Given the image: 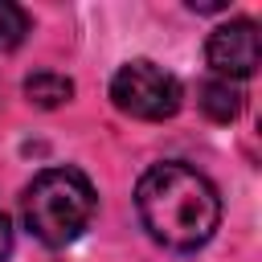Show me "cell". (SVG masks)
I'll list each match as a JSON object with an SVG mask.
<instances>
[{
  "label": "cell",
  "instance_id": "6da1fadb",
  "mask_svg": "<svg viewBox=\"0 0 262 262\" xmlns=\"http://www.w3.org/2000/svg\"><path fill=\"white\" fill-rule=\"evenodd\" d=\"M135 209L143 229L168 250H196L221 221V196L213 180L188 164H156L135 184Z\"/></svg>",
  "mask_w": 262,
  "mask_h": 262
},
{
  "label": "cell",
  "instance_id": "7a4b0ae2",
  "mask_svg": "<svg viewBox=\"0 0 262 262\" xmlns=\"http://www.w3.org/2000/svg\"><path fill=\"white\" fill-rule=\"evenodd\" d=\"M94 184L78 172V168H45L41 176H33V184L20 196V213L29 233L41 246H70L94 217Z\"/></svg>",
  "mask_w": 262,
  "mask_h": 262
},
{
  "label": "cell",
  "instance_id": "3957f363",
  "mask_svg": "<svg viewBox=\"0 0 262 262\" xmlns=\"http://www.w3.org/2000/svg\"><path fill=\"white\" fill-rule=\"evenodd\" d=\"M180 98H184L180 82H176L164 66L143 61V57L119 66L115 78H111V102H115L123 115L143 119V123L172 119V115L180 111Z\"/></svg>",
  "mask_w": 262,
  "mask_h": 262
},
{
  "label": "cell",
  "instance_id": "277c9868",
  "mask_svg": "<svg viewBox=\"0 0 262 262\" xmlns=\"http://www.w3.org/2000/svg\"><path fill=\"white\" fill-rule=\"evenodd\" d=\"M205 57L213 66V78H229L242 82L258 70L262 61V41H258V25L254 20H225L209 33L205 41Z\"/></svg>",
  "mask_w": 262,
  "mask_h": 262
},
{
  "label": "cell",
  "instance_id": "5b68a950",
  "mask_svg": "<svg viewBox=\"0 0 262 262\" xmlns=\"http://www.w3.org/2000/svg\"><path fill=\"white\" fill-rule=\"evenodd\" d=\"M246 106V90L242 82H229V78H209L201 86V111L213 119V123H233Z\"/></svg>",
  "mask_w": 262,
  "mask_h": 262
},
{
  "label": "cell",
  "instance_id": "8992f818",
  "mask_svg": "<svg viewBox=\"0 0 262 262\" xmlns=\"http://www.w3.org/2000/svg\"><path fill=\"white\" fill-rule=\"evenodd\" d=\"M25 98H29V102H37V106H45V111H53V106H61V102H70V98H74V82H70L66 74L37 70V74H29V78H25Z\"/></svg>",
  "mask_w": 262,
  "mask_h": 262
},
{
  "label": "cell",
  "instance_id": "52a82bcc",
  "mask_svg": "<svg viewBox=\"0 0 262 262\" xmlns=\"http://www.w3.org/2000/svg\"><path fill=\"white\" fill-rule=\"evenodd\" d=\"M29 37V12L20 4L0 0V49H16Z\"/></svg>",
  "mask_w": 262,
  "mask_h": 262
},
{
  "label": "cell",
  "instance_id": "ba28073f",
  "mask_svg": "<svg viewBox=\"0 0 262 262\" xmlns=\"http://www.w3.org/2000/svg\"><path fill=\"white\" fill-rule=\"evenodd\" d=\"M12 254V221H8V213L0 209V262Z\"/></svg>",
  "mask_w": 262,
  "mask_h": 262
}]
</instances>
